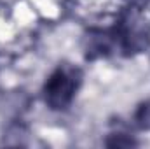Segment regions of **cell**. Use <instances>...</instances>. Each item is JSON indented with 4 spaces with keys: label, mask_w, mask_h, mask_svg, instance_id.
Returning <instances> with one entry per match:
<instances>
[{
    "label": "cell",
    "mask_w": 150,
    "mask_h": 149,
    "mask_svg": "<svg viewBox=\"0 0 150 149\" xmlns=\"http://www.w3.org/2000/svg\"><path fill=\"white\" fill-rule=\"evenodd\" d=\"M134 121H136V125L140 128L150 130V102L142 104L138 107V111L134 112Z\"/></svg>",
    "instance_id": "cell-2"
},
{
    "label": "cell",
    "mask_w": 150,
    "mask_h": 149,
    "mask_svg": "<svg viewBox=\"0 0 150 149\" xmlns=\"http://www.w3.org/2000/svg\"><path fill=\"white\" fill-rule=\"evenodd\" d=\"M82 82V72L72 65H59L44 84V102L52 111H65L72 105Z\"/></svg>",
    "instance_id": "cell-1"
},
{
    "label": "cell",
    "mask_w": 150,
    "mask_h": 149,
    "mask_svg": "<svg viewBox=\"0 0 150 149\" xmlns=\"http://www.w3.org/2000/svg\"><path fill=\"white\" fill-rule=\"evenodd\" d=\"M113 137H115L113 140H108V142H107V144L112 146V148L113 146H134V144H136L133 139H122V137H124L122 133H117V135H113Z\"/></svg>",
    "instance_id": "cell-3"
}]
</instances>
